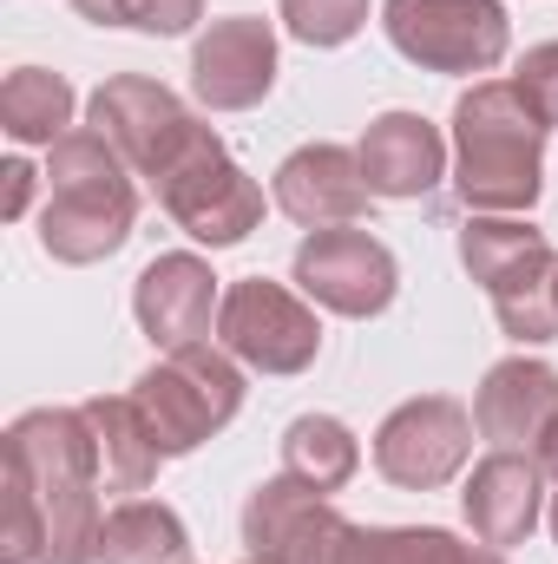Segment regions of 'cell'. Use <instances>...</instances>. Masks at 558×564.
<instances>
[{
    "mask_svg": "<svg viewBox=\"0 0 558 564\" xmlns=\"http://www.w3.org/2000/svg\"><path fill=\"white\" fill-rule=\"evenodd\" d=\"M217 348H230L257 375H302L322 355V322L296 289H282L270 276H244L224 289Z\"/></svg>",
    "mask_w": 558,
    "mask_h": 564,
    "instance_id": "cell-9",
    "label": "cell"
},
{
    "mask_svg": "<svg viewBox=\"0 0 558 564\" xmlns=\"http://www.w3.org/2000/svg\"><path fill=\"white\" fill-rule=\"evenodd\" d=\"M0 177H7V204H0V217H7V224H20V217H26V204H33V164H26V158H7V171H0Z\"/></svg>",
    "mask_w": 558,
    "mask_h": 564,
    "instance_id": "cell-28",
    "label": "cell"
},
{
    "mask_svg": "<svg viewBox=\"0 0 558 564\" xmlns=\"http://www.w3.org/2000/svg\"><path fill=\"white\" fill-rule=\"evenodd\" d=\"M86 426H93V446H99V486L139 499L158 479V466H164V446H158V433L144 421V408L132 394H93L86 401Z\"/></svg>",
    "mask_w": 558,
    "mask_h": 564,
    "instance_id": "cell-18",
    "label": "cell"
},
{
    "mask_svg": "<svg viewBox=\"0 0 558 564\" xmlns=\"http://www.w3.org/2000/svg\"><path fill=\"white\" fill-rule=\"evenodd\" d=\"M533 459H539V473H546V479H558V414H552V426L539 433V446H533Z\"/></svg>",
    "mask_w": 558,
    "mask_h": 564,
    "instance_id": "cell-29",
    "label": "cell"
},
{
    "mask_svg": "<svg viewBox=\"0 0 558 564\" xmlns=\"http://www.w3.org/2000/svg\"><path fill=\"white\" fill-rule=\"evenodd\" d=\"M355 158H362L368 191L388 197V204H415V197H427V191L447 177V139H440V126L420 119V112H382V119L362 132Z\"/></svg>",
    "mask_w": 558,
    "mask_h": 564,
    "instance_id": "cell-16",
    "label": "cell"
},
{
    "mask_svg": "<svg viewBox=\"0 0 558 564\" xmlns=\"http://www.w3.org/2000/svg\"><path fill=\"white\" fill-rule=\"evenodd\" d=\"M513 86H519V99L533 106V119L558 132V40L546 46H526V59H519V73H513Z\"/></svg>",
    "mask_w": 558,
    "mask_h": 564,
    "instance_id": "cell-27",
    "label": "cell"
},
{
    "mask_svg": "<svg viewBox=\"0 0 558 564\" xmlns=\"http://www.w3.org/2000/svg\"><path fill=\"white\" fill-rule=\"evenodd\" d=\"M382 33L420 73H493L513 46L500 0H388Z\"/></svg>",
    "mask_w": 558,
    "mask_h": 564,
    "instance_id": "cell-6",
    "label": "cell"
},
{
    "mask_svg": "<svg viewBox=\"0 0 558 564\" xmlns=\"http://www.w3.org/2000/svg\"><path fill=\"white\" fill-rule=\"evenodd\" d=\"M73 13L93 26H139L158 40H178L204 20V0H73Z\"/></svg>",
    "mask_w": 558,
    "mask_h": 564,
    "instance_id": "cell-25",
    "label": "cell"
},
{
    "mask_svg": "<svg viewBox=\"0 0 558 564\" xmlns=\"http://www.w3.org/2000/svg\"><path fill=\"white\" fill-rule=\"evenodd\" d=\"M368 177L348 144H302L277 164V210L302 230H335L368 217Z\"/></svg>",
    "mask_w": 558,
    "mask_h": 564,
    "instance_id": "cell-14",
    "label": "cell"
},
{
    "mask_svg": "<svg viewBox=\"0 0 558 564\" xmlns=\"http://www.w3.org/2000/svg\"><path fill=\"white\" fill-rule=\"evenodd\" d=\"M355 466H362V446L335 414H296L282 426V473L309 479L315 492H342L355 479Z\"/></svg>",
    "mask_w": 558,
    "mask_h": 564,
    "instance_id": "cell-23",
    "label": "cell"
},
{
    "mask_svg": "<svg viewBox=\"0 0 558 564\" xmlns=\"http://www.w3.org/2000/svg\"><path fill=\"white\" fill-rule=\"evenodd\" d=\"M277 86V33L257 13H230L211 20V33H197L191 46V93L211 112H250L264 106Z\"/></svg>",
    "mask_w": 558,
    "mask_h": 564,
    "instance_id": "cell-12",
    "label": "cell"
},
{
    "mask_svg": "<svg viewBox=\"0 0 558 564\" xmlns=\"http://www.w3.org/2000/svg\"><path fill=\"white\" fill-rule=\"evenodd\" d=\"M277 13L302 46H342L368 26V0H277Z\"/></svg>",
    "mask_w": 558,
    "mask_h": 564,
    "instance_id": "cell-26",
    "label": "cell"
},
{
    "mask_svg": "<svg viewBox=\"0 0 558 564\" xmlns=\"http://www.w3.org/2000/svg\"><path fill=\"white\" fill-rule=\"evenodd\" d=\"M473 414L453 394H420L401 401L388 421L375 426V473L401 492H433L473 459Z\"/></svg>",
    "mask_w": 558,
    "mask_h": 564,
    "instance_id": "cell-11",
    "label": "cell"
},
{
    "mask_svg": "<svg viewBox=\"0 0 558 564\" xmlns=\"http://www.w3.org/2000/svg\"><path fill=\"white\" fill-rule=\"evenodd\" d=\"M0 132L13 144H60L73 132V86L46 66H13L0 86Z\"/></svg>",
    "mask_w": 558,
    "mask_h": 564,
    "instance_id": "cell-21",
    "label": "cell"
},
{
    "mask_svg": "<svg viewBox=\"0 0 558 564\" xmlns=\"http://www.w3.org/2000/svg\"><path fill=\"white\" fill-rule=\"evenodd\" d=\"M99 564H191V532L164 499H119L99 532Z\"/></svg>",
    "mask_w": 558,
    "mask_h": 564,
    "instance_id": "cell-20",
    "label": "cell"
},
{
    "mask_svg": "<svg viewBox=\"0 0 558 564\" xmlns=\"http://www.w3.org/2000/svg\"><path fill=\"white\" fill-rule=\"evenodd\" d=\"M139 224V184L132 164L99 139L93 126H73L46 144V210H40V250L66 270L106 263L126 250Z\"/></svg>",
    "mask_w": 558,
    "mask_h": 564,
    "instance_id": "cell-2",
    "label": "cell"
},
{
    "mask_svg": "<svg viewBox=\"0 0 558 564\" xmlns=\"http://www.w3.org/2000/svg\"><path fill=\"white\" fill-rule=\"evenodd\" d=\"M558 414V368L552 361H533V355H513V361H493L480 394H473V426L480 440L493 446H539V433Z\"/></svg>",
    "mask_w": 558,
    "mask_h": 564,
    "instance_id": "cell-17",
    "label": "cell"
},
{
    "mask_svg": "<svg viewBox=\"0 0 558 564\" xmlns=\"http://www.w3.org/2000/svg\"><path fill=\"white\" fill-rule=\"evenodd\" d=\"M558 250L546 243V230L533 217H493V210H466V230H460V270L480 282L486 295L506 289V282L546 270Z\"/></svg>",
    "mask_w": 558,
    "mask_h": 564,
    "instance_id": "cell-19",
    "label": "cell"
},
{
    "mask_svg": "<svg viewBox=\"0 0 558 564\" xmlns=\"http://www.w3.org/2000/svg\"><path fill=\"white\" fill-rule=\"evenodd\" d=\"M460 512H466L473 539H486L500 552L526 545L533 525H539V512H546V473H539V459L519 453V446H493L473 466V479L460 492Z\"/></svg>",
    "mask_w": 558,
    "mask_h": 564,
    "instance_id": "cell-15",
    "label": "cell"
},
{
    "mask_svg": "<svg viewBox=\"0 0 558 564\" xmlns=\"http://www.w3.org/2000/svg\"><path fill=\"white\" fill-rule=\"evenodd\" d=\"M217 308H224V289L211 276V263L191 257V250L151 257L139 270V282H132V315H139V328L151 335L158 355L204 341L217 328Z\"/></svg>",
    "mask_w": 558,
    "mask_h": 564,
    "instance_id": "cell-13",
    "label": "cell"
},
{
    "mask_svg": "<svg viewBox=\"0 0 558 564\" xmlns=\"http://www.w3.org/2000/svg\"><path fill=\"white\" fill-rule=\"evenodd\" d=\"M86 119H93V132L112 144V151L132 164V177H144V184H158L191 144L211 132L171 86H158V79H144V73H112V79L93 93Z\"/></svg>",
    "mask_w": 558,
    "mask_h": 564,
    "instance_id": "cell-7",
    "label": "cell"
},
{
    "mask_svg": "<svg viewBox=\"0 0 558 564\" xmlns=\"http://www.w3.org/2000/svg\"><path fill=\"white\" fill-rule=\"evenodd\" d=\"M151 191H158L164 217L184 237L211 243V250H230V243H244L264 224V184L230 158V144L217 139V132H204Z\"/></svg>",
    "mask_w": 558,
    "mask_h": 564,
    "instance_id": "cell-5",
    "label": "cell"
},
{
    "mask_svg": "<svg viewBox=\"0 0 558 564\" xmlns=\"http://www.w3.org/2000/svg\"><path fill=\"white\" fill-rule=\"evenodd\" d=\"M493 315H500V328H506L519 348L558 341V257L546 263V270H533V276L493 289Z\"/></svg>",
    "mask_w": 558,
    "mask_h": 564,
    "instance_id": "cell-24",
    "label": "cell"
},
{
    "mask_svg": "<svg viewBox=\"0 0 558 564\" xmlns=\"http://www.w3.org/2000/svg\"><path fill=\"white\" fill-rule=\"evenodd\" d=\"M0 564H99V446L86 408H33L7 426Z\"/></svg>",
    "mask_w": 558,
    "mask_h": 564,
    "instance_id": "cell-1",
    "label": "cell"
},
{
    "mask_svg": "<svg viewBox=\"0 0 558 564\" xmlns=\"http://www.w3.org/2000/svg\"><path fill=\"white\" fill-rule=\"evenodd\" d=\"M348 564H506L486 539H453L440 525H362Z\"/></svg>",
    "mask_w": 558,
    "mask_h": 564,
    "instance_id": "cell-22",
    "label": "cell"
},
{
    "mask_svg": "<svg viewBox=\"0 0 558 564\" xmlns=\"http://www.w3.org/2000/svg\"><path fill=\"white\" fill-rule=\"evenodd\" d=\"M552 545H558V499H552Z\"/></svg>",
    "mask_w": 558,
    "mask_h": 564,
    "instance_id": "cell-30",
    "label": "cell"
},
{
    "mask_svg": "<svg viewBox=\"0 0 558 564\" xmlns=\"http://www.w3.org/2000/svg\"><path fill=\"white\" fill-rule=\"evenodd\" d=\"M355 519L329 506L309 479L277 473L244 499V552L250 564H348L355 552Z\"/></svg>",
    "mask_w": 558,
    "mask_h": 564,
    "instance_id": "cell-8",
    "label": "cell"
},
{
    "mask_svg": "<svg viewBox=\"0 0 558 564\" xmlns=\"http://www.w3.org/2000/svg\"><path fill=\"white\" fill-rule=\"evenodd\" d=\"M453 191L466 210L526 217L546 191V126L513 79H473L453 106Z\"/></svg>",
    "mask_w": 558,
    "mask_h": 564,
    "instance_id": "cell-3",
    "label": "cell"
},
{
    "mask_svg": "<svg viewBox=\"0 0 558 564\" xmlns=\"http://www.w3.org/2000/svg\"><path fill=\"white\" fill-rule=\"evenodd\" d=\"M296 289L329 308V315H348V322H368L395 302L401 270H395V250L382 237H368L362 224H335V230H309L296 243V263H289Z\"/></svg>",
    "mask_w": 558,
    "mask_h": 564,
    "instance_id": "cell-10",
    "label": "cell"
},
{
    "mask_svg": "<svg viewBox=\"0 0 558 564\" xmlns=\"http://www.w3.org/2000/svg\"><path fill=\"white\" fill-rule=\"evenodd\" d=\"M132 401L144 408L164 459H184L244 414V361L211 341L171 348L132 381Z\"/></svg>",
    "mask_w": 558,
    "mask_h": 564,
    "instance_id": "cell-4",
    "label": "cell"
}]
</instances>
